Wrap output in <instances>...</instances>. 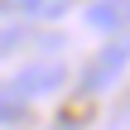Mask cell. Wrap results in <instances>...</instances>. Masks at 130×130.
<instances>
[{"label":"cell","mask_w":130,"mask_h":130,"mask_svg":"<svg viewBox=\"0 0 130 130\" xmlns=\"http://www.w3.org/2000/svg\"><path fill=\"white\" fill-rule=\"evenodd\" d=\"M125 68H130V34H116V39H106V43H101V53L87 63L82 87H87V92H101V87H111Z\"/></svg>","instance_id":"obj_1"},{"label":"cell","mask_w":130,"mask_h":130,"mask_svg":"<svg viewBox=\"0 0 130 130\" xmlns=\"http://www.w3.org/2000/svg\"><path fill=\"white\" fill-rule=\"evenodd\" d=\"M63 77H68V72H63V63H48V58H43V63H29V68L10 82V92H14L19 101H29V96H43V92L63 87Z\"/></svg>","instance_id":"obj_2"},{"label":"cell","mask_w":130,"mask_h":130,"mask_svg":"<svg viewBox=\"0 0 130 130\" xmlns=\"http://www.w3.org/2000/svg\"><path fill=\"white\" fill-rule=\"evenodd\" d=\"M87 19H92L96 29H121L130 19V0H96V5L87 10Z\"/></svg>","instance_id":"obj_3"},{"label":"cell","mask_w":130,"mask_h":130,"mask_svg":"<svg viewBox=\"0 0 130 130\" xmlns=\"http://www.w3.org/2000/svg\"><path fill=\"white\" fill-rule=\"evenodd\" d=\"M19 116H24V101L5 87V92H0V121H19Z\"/></svg>","instance_id":"obj_4"},{"label":"cell","mask_w":130,"mask_h":130,"mask_svg":"<svg viewBox=\"0 0 130 130\" xmlns=\"http://www.w3.org/2000/svg\"><path fill=\"white\" fill-rule=\"evenodd\" d=\"M14 5H19L24 14H58L68 0H14Z\"/></svg>","instance_id":"obj_5"},{"label":"cell","mask_w":130,"mask_h":130,"mask_svg":"<svg viewBox=\"0 0 130 130\" xmlns=\"http://www.w3.org/2000/svg\"><path fill=\"white\" fill-rule=\"evenodd\" d=\"M106 130H130V101L111 111V121H106Z\"/></svg>","instance_id":"obj_6"}]
</instances>
